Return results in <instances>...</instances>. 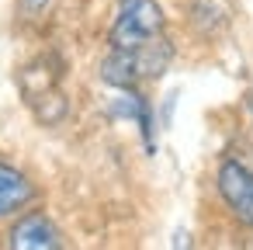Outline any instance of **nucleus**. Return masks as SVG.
I'll return each instance as SVG.
<instances>
[{
	"label": "nucleus",
	"instance_id": "f257e3e1",
	"mask_svg": "<svg viewBox=\"0 0 253 250\" xmlns=\"http://www.w3.org/2000/svg\"><path fill=\"white\" fill-rule=\"evenodd\" d=\"M173 63V46L160 35L135 49H111V56L101 63V80L111 87H139L149 80H160Z\"/></svg>",
	"mask_w": 253,
	"mask_h": 250
},
{
	"label": "nucleus",
	"instance_id": "f03ea898",
	"mask_svg": "<svg viewBox=\"0 0 253 250\" xmlns=\"http://www.w3.org/2000/svg\"><path fill=\"white\" fill-rule=\"evenodd\" d=\"M167 28L160 0H118L115 25H111V49H135L149 39H160Z\"/></svg>",
	"mask_w": 253,
	"mask_h": 250
},
{
	"label": "nucleus",
	"instance_id": "7ed1b4c3",
	"mask_svg": "<svg viewBox=\"0 0 253 250\" xmlns=\"http://www.w3.org/2000/svg\"><path fill=\"white\" fill-rule=\"evenodd\" d=\"M215 188L225 208L253 229V170H246L239 160H222L215 170Z\"/></svg>",
	"mask_w": 253,
	"mask_h": 250
},
{
	"label": "nucleus",
	"instance_id": "20e7f679",
	"mask_svg": "<svg viewBox=\"0 0 253 250\" xmlns=\"http://www.w3.org/2000/svg\"><path fill=\"white\" fill-rule=\"evenodd\" d=\"M66 240L59 233V226L45 215V212H25L14 219L11 233H7V247L14 250H59Z\"/></svg>",
	"mask_w": 253,
	"mask_h": 250
},
{
	"label": "nucleus",
	"instance_id": "39448f33",
	"mask_svg": "<svg viewBox=\"0 0 253 250\" xmlns=\"http://www.w3.org/2000/svg\"><path fill=\"white\" fill-rule=\"evenodd\" d=\"M35 198H39L35 181H32L21 167L7 163V160H0V219H14V215H21Z\"/></svg>",
	"mask_w": 253,
	"mask_h": 250
},
{
	"label": "nucleus",
	"instance_id": "423d86ee",
	"mask_svg": "<svg viewBox=\"0 0 253 250\" xmlns=\"http://www.w3.org/2000/svg\"><path fill=\"white\" fill-rule=\"evenodd\" d=\"M191 18H194V25H205L208 32H218L229 21V11L218 4V0H194V4H191Z\"/></svg>",
	"mask_w": 253,
	"mask_h": 250
},
{
	"label": "nucleus",
	"instance_id": "0eeeda50",
	"mask_svg": "<svg viewBox=\"0 0 253 250\" xmlns=\"http://www.w3.org/2000/svg\"><path fill=\"white\" fill-rule=\"evenodd\" d=\"M49 4H52V0H18V7H21V18H28V21L42 18V14L49 11Z\"/></svg>",
	"mask_w": 253,
	"mask_h": 250
}]
</instances>
